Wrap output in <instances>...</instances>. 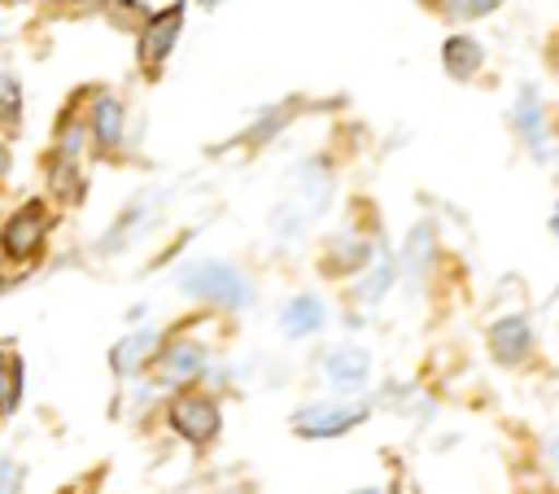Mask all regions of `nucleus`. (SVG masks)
Returning <instances> with one entry per match:
<instances>
[{"label": "nucleus", "instance_id": "nucleus-22", "mask_svg": "<svg viewBox=\"0 0 559 494\" xmlns=\"http://www.w3.org/2000/svg\"><path fill=\"white\" fill-rule=\"evenodd\" d=\"M542 459H546V468L559 477V433H550V437L542 442Z\"/></svg>", "mask_w": 559, "mask_h": 494}, {"label": "nucleus", "instance_id": "nucleus-26", "mask_svg": "<svg viewBox=\"0 0 559 494\" xmlns=\"http://www.w3.org/2000/svg\"><path fill=\"white\" fill-rule=\"evenodd\" d=\"M550 232L559 236V205H555V214H550Z\"/></svg>", "mask_w": 559, "mask_h": 494}, {"label": "nucleus", "instance_id": "nucleus-11", "mask_svg": "<svg viewBox=\"0 0 559 494\" xmlns=\"http://www.w3.org/2000/svg\"><path fill=\"white\" fill-rule=\"evenodd\" d=\"M323 324H328V306H323L319 293H293L280 306V332L288 341H306V337L323 332Z\"/></svg>", "mask_w": 559, "mask_h": 494}, {"label": "nucleus", "instance_id": "nucleus-23", "mask_svg": "<svg viewBox=\"0 0 559 494\" xmlns=\"http://www.w3.org/2000/svg\"><path fill=\"white\" fill-rule=\"evenodd\" d=\"M463 4V17H485V13H493L502 0H459Z\"/></svg>", "mask_w": 559, "mask_h": 494}, {"label": "nucleus", "instance_id": "nucleus-16", "mask_svg": "<svg viewBox=\"0 0 559 494\" xmlns=\"http://www.w3.org/2000/svg\"><path fill=\"white\" fill-rule=\"evenodd\" d=\"M22 389H26V363L17 350H0V424L22 407Z\"/></svg>", "mask_w": 559, "mask_h": 494}, {"label": "nucleus", "instance_id": "nucleus-7", "mask_svg": "<svg viewBox=\"0 0 559 494\" xmlns=\"http://www.w3.org/2000/svg\"><path fill=\"white\" fill-rule=\"evenodd\" d=\"M319 376H323V385H328L336 398H354V393L371 380V354H367L362 345H354V341L332 345V350L319 358Z\"/></svg>", "mask_w": 559, "mask_h": 494}, {"label": "nucleus", "instance_id": "nucleus-19", "mask_svg": "<svg viewBox=\"0 0 559 494\" xmlns=\"http://www.w3.org/2000/svg\"><path fill=\"white\" fill-rule=\"evenodd\" d=\"M284 122H288V105H271V109H266L240 140H245V144H266L275 131H284Z\"/></svg>", "mask_w": 559, "mask_h": 494}, {"label": "nucleus", "instance_id": "nucleus-6", "mask_svg": "<svg viewBox=\"0 0 559 494\" xmlns=\"http://www.w3.org/2000/svg\"><path fill=\"white\" fill-rule=\"evenodd\" d=\"M183 13H188V4L175 0V4H166V9H157V13L144 17V26H140V66H144L148 79L162 74L166 57L175 52V44L183 35Z\"/></svg>", "mask_w": 559, "mask_h": 494}, {"label": "nucleus", "instance_id": "nucleus-10", "mask_svg": "<svg viewBox=\"0 0 559 494\" xmlns=\"http://www.w3.org/2000/svg\"><path fill=\"white\" fill-rule=\"evenodd\" d=\"M157 345H162V332H157V328H135L131 337L114 341V350H109V372H114L118 380L144 376L148 363H153V354H157Z\"/></svg>", "mask_w": 559, "mask_h": 494}, {"label": "nucleus", "instance_id": "nucleus-8", "mask_svg": "<svg viewBox=\"0 0 559 494\" xmlns=\"http://www.w3.org/2000/svg\"><path fill=\"white\" fill-rule=\"evenodd\" d=\"M485 345H489V358H493L498 367H520V363H528L533 350H537L533 324H528L524 315H502V319L489 324Z\"/></svg>", "mask_w": 559, "mask_h": 494}, {"label": "nucleus", "instance_id": "nucleus-27", "mask_svg": "<svg viewBox=\"0 0 559 494\" xmlns=\"http://www.w3.org/2000/svg\"><path fill=\"white\" fill-rule=\"evenodd\" d=\"M197 4H205V9H214V4H218V0H197Z\"/></svg>", "mask_w": 559, "mask_h": 494}, {"label": "nucleus", "instance_id": "nucleus-1", "mask_svg": "<svg viewBox=\"0 0 559 494\" xmlns=\"http://www.w3.org/2000/svg\"><path fill=\"white\" fill-rule=\"evenodd\" d=\"M175 289L192 302H205L214 310H227V315H240L253 306V284L249 275L236 267V262H223V258H192L179 267L175 275Z\"/></svg>", "mask_w": 559, "mask_h": 494}, {"label": "nucleus", "instance_id": "nucleus-9", "mask_svg": "<svg viewBox=\"0 0 559 494\" xmlns=\"http://www.w3.org/2000/svg\"><path fill=\"white\" fill-rule=\"evenodd\" d=\"M511 122H515V131H520V140H524V149H528L537 162H546V157H550V127H546L542 92H537L533 83H520L515 105H511Z\"/></svg>", "mask_w": 559, "mask_h": 494}, {"label": "nucleus", "instance_id": "nucleus-5", "mask_svg": "<svg viewBox=\"0 0 559 494\" xmlns=\"http://www.w3.org/2000/svg\"><path fill=\"white\" fill-rule=\"evenodd\" d=\"M44 245H48V205L44 201H26L0 223V258L9 267L35 262L44 254Z\"/></svg>", "mask_w": 559, "mask_h": 494}, {"label": "nucleus", "instance_id": "nucleus-12", "mask_svg": "<svg viewBox=\"0 0 559 494\" xmlns=\"http://www.w3.org/2000/svg\"><path fill=\"white\" fill-rule=\"evenodd\" d=\"M87 127H92L96 149L114 153V149L122 144V136H127V105H122V96H114V92H96L92 114H87Z\"/></svg>", "mask_w": 559, "mask_h": 494}, {"label": "nucleus", "instance_id": "nucleus-17", "mask_svg": "<svg viewBox=\"0 0 559 494\" xmlns=\"http://www.w3.org/2000/svg\"><path fill=\"white\" fill-rule=\"evenodd\" d=\"M428 262H432V227L428 223H415L411 236H406V245H402V271L419 284L428 275Z\"/></svg>", "mask_w": 559, "mask_h": 494}, {"label": "nucleus", "instance_id": "nucleus-15", "mask_svg": "<svg viewBox=\"0 0 559 494\" xmlns=\"http://www.w3.org/2000/svg\"><path fill=\"white\" fill-rule=\"evenodd\" d=\"M153 214H157V197H144V201H135L131 210H122V219L105 232V240H100V249L105 254H114V249H127L148 223H153Z\"/></svg>", "mask_w": 559, "mask_h": 494}, {"label": "nucleus", "instance_id": "nucleus-13", "mask_svg": "<svg viewBox=\"0 0 559 494\" xmlns=\"http://www.w3.org/2000/svg\"><path fill=\"white\" fill-rule=\"evenodd\" d=\"M371 258H376V245H371L367 236L341 232V236L328 240V249H323V271H328V275H362Z\"/></svg>", "mask_w": 559, "mask_h": 494}, {"label": "nucleus", "instance_id": "nucleus-24", "mask_svg": "<svg viewBox=\"0 0 559 494\" xmlns=\"http://www.w3.org/2000/svg\"><path fill=\"white\" fill-rule=\"evenodd\" d=\"M0 175H9V149H4V140H0Z\"/></svg>", "mask_w": 559, "mask_h": 494}, {"label": "nucleus", "instance_id": "nucleus-4", "mask_svg": "<svg viewBox=\"0 0 559 494\" xmlns=\"http://www.w3.org/2000/svg\"><path fill=\"white\" fill-rule=\"evenodd\" d=\"M362 420H371V407L358 398H336V402H306L293 411V433L306 442H332L354 433Z\"/></svg>", "mask_w": 559, "mask_h": 494}, {"label": "nucleus", "instance_id": "nucleus-14", "mask_svg": "<svg viewBox=\"0 0 559 494\" xmlns=\"http://www.w3.org/2000/svg\"><path fill=\"white\" fill-rule=\"evenodd\" d=\"M480 61H485V48H480L476 35H445V44H441V70L450 79H459V83L476 79Z\"/></svg>", "mask_w": 559, "mask_h": 494}, {"label": "nucleus", "instance_id": "nucleus-25", "mask_svg": "<svg viewBox=\"0 0 559 494\" xmlns=\"http://www.w3.org/2000/svg\"><path fill=\"white\" fill-rule=\"evenodd\" d=\"M354 494H384V490H380V485H358Z\"/></svg>", "mask_w": 559, "mask_h": 494}, {"label": "nucleus", "instance_id": "nucleus-18", "mask_svg": "<svg viewBox=\"0 0 559 494\" xmlns=\"http://www.w3.org/2000/svg\"><path fill=\"white\" fill-rule=\"evenodd\" d=\"M393 275H397V267H393L389 258H380L371 271H362V284L354 289V297H358V302H380V297L393 289Z\"/></svg>", "mask_w": 559, "mask_h": 494}, {"label": "nucleus", "instance_id": "nucleus-21", "mask_svg": "<svg viewBox=\"0 0 559 494\" xmlns=\"http://www.w3.org/2000/svg\"><path fill=\"white\" fill-rule=\"evenodd\" d=\"M22 463L17 459H0V494H17L22 490Z\"/></svg>", "mask_w": 559, "mask_h": 494}, {"label": "nucleus", "instance_id": "nucleus-20", "mask_svg": "<svg viewBox=\"0 0 559 494\" xmlns=\"http://www.w3.org/2000/svg\"><path fill=\"white\" fill-rule=\"evenodd\" d=\"M22 118V83L0 70V127H13Z\"/></svg>", "mask_w": 559, "mask_h": 494}, {"label": "nucleus", "instance_id": "nucleus-3", "mask_svg": "<svg viewBox=\"0 0 559 494\" xmlns=\"http://www.w3.org/2000/svg\"><path fill=\"white\" fill-rule=\"evenodd\" d=\"M205 367H210V345L205 341H192V337H162V345H157V354H153V363H148V376H153V385H162V389H188V385H197L201 376H205Z\"/></svg>", "mask_w": 559, "mask_h": 494}, {"label": "nucleus", "instance_id": "nucleus-2", "mask_svg": "<svg viewBox=\"0 0 559 494\" xmlns=\"http://www.w3.org/2000/svg\"><path fill=\"white\" fill-rule=\"evenodd\" d=\"M166 424H170V433H175L179 442H188L192 450H205V446H214L218 433H223V407H218L214 393L188 385V389H175V393H170V402H166Z\"/></svg>", "mask_w": 559, "mask_h": 494}]
</instances>
